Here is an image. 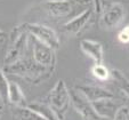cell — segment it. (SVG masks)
Wrapping results in <instances>:
<instances>
[{"label":"cell","instance_id":"6da1fadb","mask_svg":"<svg viewBox=\"0 0 129 120\" xmlns=\"http://www.w3.org/2000/svg\"><path fill=\"white\" fill-rule=\"evenodd\" d=\"M4 71L8 74L17 76L24 79L26 82L31 85H38V83L45 81L50 77L53 70L45 68V66L38 64L33 58L25 55L21 59L9 65H5Z\"/></svg>","mask_w":129,"mask_h":120},{"label":"cell","instance_id":"7a4b0ae2","mask_svg":"<svg viewBox=\"0 0 129 120\" xmlns=\"http://www.w3.org/2000/svg\"><path fill=\"white\" fill-rule=\"evenodd\" d=\"M7 48L4 56L5 65H9L27 54L29 50V32L24 24L17 25L7 34Z\"/></svg>","mask_w":129,"mask_h":120},{"label":"cell","instance_id":"3957f363","mask_svg":"<svg viewBox=\"0 0 129 120\" xmlns=\"http://www.w3.org/2000/svg\"><path fill=\"white\" fill-rule=\"evenodd\" d=\"M46 103L50 105L59 120H64L71 105V97L70 91L62 79L57 81L56 85L48 93L46 97Z\"/></svg>","mask_w":129,"mask_h":120},{"label":"cell","instance_id":"277c9868","mask_svg":"<svg viewBox=\"0 0 129 120\" xmlns=\"http://www.w3.org/2000/svg\"><path fill=\"white\" fill-rule=\"evenodd\" d=\"M29 48L31 49L32 58L38 64L49 69V70H55V64H56V56H55V50L34 38L33 36L29 33Z\"/></svg>","mask_w":129,"mask_h":120},{"label":"cell","instance_id":"5b68a950","mask_svg":"<svg viewBox=\"0 0 129 120\" xmlns=\"http://www.w3.org/2000/svg\"><path fill=\"white\" fill-rule=\"evenodd\" d=\"M126 17V8L121 3L110 4L104 10L101 12L100 26L103 30H113L122 23Z\"/></svg>","mask_w":129,"mask_h":120},{"label":"cell","instance_id":"8992f818","mask_svg":"<svg viewBox=\"0 0 129 120\" xmlns=\"http://www.w3.org/2000/svg\"><path fill=\"white\" fill-rule=\"evenodd\" d=\"M25 29L31 36L44 42L51 49L56 50L59 48V39L58 36L53 29L44 24H39V23H24Z\"/></svg>","mask_w":129,"mask_h":120},{"label":"cell","instance_id":"52a82bcc","mask_svg":"<svg viewBox=\"0 0 129 120\" xmlns=\"http://www.w3.org/2000/svg\"><path fill=\"white\" fill-rule=\"evenodd\" d=\"M70 97H71V104L74 106V109L78 111V113L85 120H107V119L100 117L96 113L91 102L88 101L76 88L73 89V91H70Z\"/></svg>","mask_w":129,"mask_h":120},{"label":"cell","instance_id":"ba28073f","mask_svg":"<svg viewBox=\"0 0 129 120\" xmlns=\"http://www.w3.org/2000/svg\"><path fill=\"white\" fill-rule=\"evenodd\" d=\"M44 10L53 18H61L72 12V3L70 0H48L42 4Z\"/></svg>","mask_w":129,"mask_h":120},{"label":"cell","instance_id":"9c48e42d","mask_svg":"<svg viewBox=\"0 0 129 120\" xmlns=\"http://www.w3.org/2000/svg\"><path fill=\"white\" fill-rule=\"evenodd\" d=\"M90 17H91V10L90 8H87L82 13L77 15L76 17H73L72 20L64 23L61 27L62 32L65 34H70V36H76V34L80 33L81 30L89 22Z\"/></svg>","mask_w":129,"mask_h":120},{"label":"cell","instance_id":"30bf717a","mask_svg":"<svg viewBox=\"0 0 129 120\" xmlns=\"http://www.w3.org/2000/svg\"><path fill=\"white\" fill-rule=\"evenodd\" d=\"M96 113L100 117L104 118L107 120H113L118 109H119V103L114 101V97H107V98H101V100L91 102Z\"/></svg>","mask_w":129,"mask_h":120},{"label":"cell","instance_id":"8fae6325","mask_svg":"<svg viewBox=\"0 0 129 120\" xmlns=\"http://www.w3.org/2000/svg\"><path fill=\"white\" fill-rule=\"evenodd\" d=\"M77 91H79L88 101L94 102V101L101 100V98H107V97H114L111 92L107 89L102 88L96 85H80L76 87Z\"/></svg>","mask_w":129,"mask_h":120},{"label":"cell","instance_id":"7c38bea8","mask_svg":"<svg viewBox=\"0 0 129 120\" xmlns=\"http://www.w3.org/2000/svg\"><path fill=\"white\" fill-rule=\"evenodd\" d=\"M80 48L95 63H103L104 51H103V46L101 42L95 41V40L83 39L80 42Z\"/></svg>","mask_w":129,"mask_h":120},{"label":"cell","instance_id":"4fadbf2b","mask_svg":"<svg viewBox=\"0 0 129 120\" xmlns=\"http://www.w3.org/2000/svg\"><path fill=\"white\" fill-rule=\"evenodd\" d=\"M26 98L23 93L21 86L13 80H9L8 85V104L13 106H25L26 105Z\"/></svg>","mask_w":129,"mask_h":120},{"label":"cell","instance_id":"5bb4252c","mask_svg":"<svg viewBox=\"0 0 129 120\" xmlns=\"http://www.w3.org/2000/svg\"><path fill=\"white\" fill-rule=\"evenodd\" d=\"M26 106L37 112L40 117H42L45 120H59L56 113L50 108L48 103L41 102V101H34V102L26 103Z\"/></svg>","mask_w":129,"mask_h":120},{"label":"cell","instance_id":"9a60e30c","mask_svg":"<svg viewBox=\"0 0 129 120\" xmlns=\"http://www.w3.org/2000/svg\"><path fill=\"white\" fill-rule=\"evenodd\" d=\"M13 120H45L37 112L25 106H13L12 109Z\"/></svg>","mask_w":129,"mask_h":120},{"label":"cell","instance_id":"2e32d148","mask_svg":"<svg viewBox=\"0 0 129 120\" xmlns=\"http://www.w3.org/2000/svg\"><path fill=\"white\" fill-rule=\"evenodd\" d=\"M8 85L9 79L7 78V73L0 66V102L4 105L8 104Z\"/></svg>","mask_w":129,"mask_h":120},{"label":"cell","instance_id":"e0dca14e","mask_svg":"<svg viewBox=\"0 0 129 120\" xmlns=\"http://www.w3.org/2000/svg\"><path fill=\"white\" fill-rule=\"evenodd\" d=\"M91 74L100 81H106L112 77V74H111L110 70L107 69V66H105L103 63L94 64V66L91 68Z\"/></svg>","mask_w":129,"mask_h":120},{"label":"cell","instance_id":"ac0fdd59","mask_svg":"<svg viewBox=\"0 0 129 120\" xmlns=\"http://www.w3.org/2000/svg\"><path fill=\"white\" fill-rule=\"evenodd\" d=\"M112 78L115 80V82L118 83L119 88L126 94L129 97V80L124 77V74L119 70H113L112 71Z\"/></svg>","mask_w":129,"mask_h":120},{"label":"cell","instance_id":"d6986e66","mask_svg":"<svg viewBox=\"0 0 129 120\" xmlns=\"http://www.w3.org/2000/svg\"><path fill=\"white\" fill-rule=\"evenodd\" d=\"M113 120H129V108L126 105H120L115 113Z\"/></svg>","mask_w":129,"mask_h":120},{"label":"cell","instance_id":"ffe728a7","mask_svg":"<svg viewBox=\"0 0 129 120\" xmlns=\"http://www.w3.org/2000/svg\"><path fill=\"white\" fill-rule=\"evenodd\" d=\"M118 41L121 44H129V25L124 26L118 33Z\"/></svg>","mask_w":129,"mask_h":120},{"label":"cell","instance_id":"44dd1931","mask_svg":"<svg viewBox=\"0 0 129 120\" xmlns=\"http://www.w3.org/2000/svg\"><path fill=\"white\" fill-rule=\"evenodd\" d=\"M73 1L79 4V5H88V4H90L93 0H73Z\"/></svg>","mask_w":129,"mask_h":120},{"label":"cell","instance_id":"7402d4cb","mask_svg":"<svg viewBox=\"0 0 129 120\" xmlns=\"http://www.w3.org/2000/svg\"><path fill=\"white\" fill-rule=\"evenodd\" d=\"M6 39H7V33L5 31H3V30H0V42Z\"/></svg>","mask_w":129,"mask_h":120},{"label":"cell","instance_id":"603a6c76","mask_svg":"<svg viewBox=\"0 0 129 120\" xmlns=\"http://www.w3.org/2000/svg\"><path fill=\"white\" fill-rule=\"evenodd\" d=\"M3 112H4V104L3 103H0V118L3 115Z\"/></svg>","mask_w":129,"mask_h":120},{"label":"cell","instance_id":"cb8c5ba5","mask_svg":"<svg viewBox=\"0 0 129 120\" xmlns=\"http://www.w3.org/2000/svg\"><path fill=\"white\" fill-rule=\"evenodd\" d=\"M113 3H121V1H129V0H112Z\"/></svg>","mask_w":129,"mask_h":120}]
</instances>
